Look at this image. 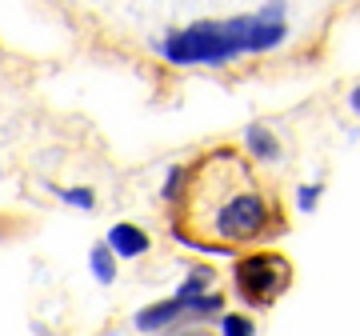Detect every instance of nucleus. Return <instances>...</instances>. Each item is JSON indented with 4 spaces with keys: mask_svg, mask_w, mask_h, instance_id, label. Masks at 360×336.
I'll return each mask as SVG.
<instances>
[{
    "mask_svg": "<svg viewBox=\"0 0 360 336\" xmlns=\"http://www.w3.org/2000/svg\"><path fill=\"white\" fill-rule=\"evenodd\" d=\"M172 236L208 257L257 252L288 233L281 200L264 188L240 148L217 144L184 172V193L172 208Z\"/></svg>",
    "mask_w": 360,
    "mask_h": 336,
    "instance_id": "obj_1",
    "label": "nucleus"
},
{
    "mask_svg": "<svg viewBox=\"0 0 360 336\" xmlns=\"http://www.w3.org/2000/svg\"><path fill=\"white\" fill-rule=\"evenodd\" d=\"M288 40V4L269 0L264 8L229 20H193L184 28H172L156 40V52L172 68H224L240 56H260V52L281 49Z\"/></svg>",
    "mask_w": 360,
    "mask_h": 336,
    "instance_id": "obj_2",
    "label": "nucleus"
},
{
    "mask_svg": "<svg viewBox=\"0 0 360 336\" xmlns=\"http://www.w3.org/2000/svg\"><path fill=\"white\" fill-rule=\"evenodd\" d=\"M292 288V260L276 248H257L232 257V292L245 312H269Z\"/></svg>",
    "mask_w": 360,
    "mask_h": 336,
    "instance_id": "obj_3",
    "label": "nucleus"
},
{
    "mask_svg": "<svg viewBox=\"0 0 360 336\" xmlns=\"http://www.w3.org/2000/svg\"><path fill=\"white\" fill-rule=\"evenodd\" d=\"M188 304L193 300H180V297H168V300H156V304H148V309L136 312V332L153 336V332H165V328H172V324H184L188 321Z\"/></svg>",
    "mask_w": 360,
    "mask_h": 336,
    "instance_id": "obj_4",
    "label": "nucleus"
},
{
    "mask_svg": "<svg viewBox=\"0 0 360 336\" xmlns=\"http://www.w3.org/2000/svg\"><path fill=\"white\" fill-rule=\"evenodd\" d=\"M104 245L112 248V257H116V260H136V257H144V252L153 248V236L144 233L141 224H132V220H120V224H112V228H108Z\"/></svg>",
    "mask_w": 360,
    "mask_h": 336,
    "instance_id": "obj_5",
    "label": "nucleus"
},
{
    "mask_svg": "<svg viewBox=\"0 0 360 336\" xmlns=\"http://www.w3.org/2000/svg\"><path fill=\"white\" fill-rule=\"evenodd\" d=\"M245 156L248 160H257V164H276L281 160V136L264 124V120H252L245 129Z\"/></svg>",
    "mask_w": 360,
    "mask_h": 336,
    "instance_id": "obj_6",
    "label": "nucleus"
},
{
    "mask_svg": "<svg viewBox=\"0 0 360 336\" xmlns=\"http://www.w3.org/2000/svg\"><path fill=\"white\" fill-rule=\"evenodd\" d=\"M116 269H120V260L112 257V248L104 245V240L89 248V272H92V280H96V285H112Z\"/></svg>",
    "mask_w": 360,
    "mask_h": 336,
    "instance_id": "obj_7",
    "label": "nucleus"
},
{
    "mask_svg": "<svg viewBox=\"0 0 360 336\" xmlns=\"http://www.w3.org/2000/svg\"><path fill=\"white\" fill-rule=\"evenodd\" d=\"M212 280H217V272L205 269V264H196V269H188V276L176 285V292H172V297L196 300V297H205V292H212Z\"/></svg>",
    "mask_w": 360,
    "mask_h": 336,
    "instance_id": "obj_8",
    "label": "nucleus"
},
{
    "mask_svg": "<svg viewBox=\"0 0 360 336\" xmlns=\"http://www.w3.org/2000/svg\"><path fill=\"white\" fill-rule=\"evenodd\" d=\"M217 332L220 336H257V321L248 312H220Z\"/></svg>",
    "mask_w": 360,
    "mask_h": 336,
    "instance_id": "obj_9",
    "label": "nucleus"
},
{
    "mask_svg": "<svg viewBox=\"0 0 360 336\" xmlns=\"http://www.w3.org/2000/svg\"><path fill=\"white\" fill-rule=\"evenodd\" d=\"M184 172H188V164H172L165 172V184H160V200H165L168 208L180 200V193H184Z\"/></svg>",
    "mask_w": 360,
    "mask_h": 336,
    "instance_id": "obj_10",
    "label": "nucleus"
},
{
    "mask_svg": "<svg viewBox=\"0 0 360 336\" xmlns=\"http://www.w3.org/2000/svg\"><path fill=\"white\" fill-rule=\"evenodd\" d=\"M56 196L65 200L68 208H80V212H92L96 208V193L89 184H72V188H56Z\"/></svg>",
    "mask_w": 360,
    "mask_h": 336,
    "instance_id": "obj_11",
    "label": "nucleus"
},
{
    "mask_svg": "<svg viewBox=\"0 0 360 336\" xmlns=\"http://www.w3.org/2000/svg\"><path fill=\"white\" fill-rule=\"evenodd\" d=\"M321 196H324V184H300V188H296V208H300V212H316Z\"/></svg>",
    "mask_w": 360,
    "mask_h": 336,
    "instance_id": "obj_12",
    "label": "nucleus"
},
{
    "mask_svg": "<svg viewBox=\"0 0 360 336\" xmlns=\"http://www.w3.org/2000/svg\"><path fill=\"white\" fill-rule=\"evenodd\" d=\"M348 108H352V112L360 117V80L352 84V92H348Z\"/></svg>",
    "mask_w": 360,
    "mask_h": 336,
    "instance_id": "obj_13",
    "label": "nucleus"
},
{
    "mask_svg": "<svg viewBox=\"0 0 360 336\" xmlns=\"http://www.w3.org/2000/svg\"><path fill=\"white\" fill-rule=\"evenodd\" d=\"M193 336H212V332H200V328H196V332H193Z\"/></svg>",
    "mask_w": 360,
    "mask_h": 336,
    "instance_id": "obj_14",
    "label": "nucleus"
}]
</instances>
